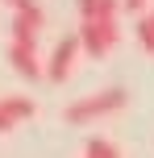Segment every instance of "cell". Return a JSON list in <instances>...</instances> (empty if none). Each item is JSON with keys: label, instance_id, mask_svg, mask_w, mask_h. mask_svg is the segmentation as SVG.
Masks as SVG:
<instances>
[{"label": "cell", "instance_id": "8", "mask_svg": "<svg viewBox=\"0 0 154 158\" xmlns=\"http://www.w3.org/2000/svg\"><path fill=\"white\" fill-rule=\"evenodd\" d=\"M13 13H21V17H29V21H38V25H46V13H42V4L38 0H4Z\"/></svg>", "mask_w": 154, "mask_h": 158}, {"label": "cell", "instance_id": "5", "mask_svg": "<svg viewBox=\"0 0 154 158\" xmlns=\"http://www.w3.org/2000/svg\"><path fill=\"white\" fill-rule=\"evenodd\" d=\"M0 104H4V112L21 125V121H29L33 112H38V104L29 100V96H0Z\"/></svg>", "mask_w": 154, "mask_h": 158}, {"label": "cell", "instance_id": "1", "mask_svg": "<svg viewBox=\"0 0 154 158\" xmlns=\"http://www.w3.org/2000/svg\"><path fill=\"white\" fill-rule=\"evenodd\" d=\"M121 0H100V8L92 17L79 21V38H83V50L88 58H104L108 50L121 42V25H117V13H121Z\"/></svg>", "mask_w": 154, "mask_h": 158}, {"label": "cell", "instance_id": "3", "mask_svg": "<svg viewBox=\"0 0 154 158\" xmlns=\"http://www.w3.org/2000/svg\"><path fill=\"white\" fill-rule=\"evenodd\" d=\"M83 54H88V50H83L79 29L67 33V38H58L54 54H50V63H46V79H50V83H67V79H71V71L79 67V58H83Z\"/></svg>", "mask_w": 154, "mask_h": 158}, {"label": "cell", "instance_id": "9", "mask_svg": "<svg viewBox=\"0 0 154 158\" xmlns=\"http://www.w3.org/2000/svg\"><path fill=\"white\" fill-rule=\"evenodd\" d=\"M75 4H79V21H83V17H92L100 8V0H75Z\"/></svg>", "mask_w": 154, "mask_h": 158}, {"label": "cell", "instance_id": "6", "mask_svg": "<svg viewBox=\"0 0 154 158\" xmlns=\"http://www.w3.org/2000/svg\"><path fill=\"white\" fill-rule=\"evenodd\" d=\"M83 158H121V150H117V142H108V137H92V142L83 146Z\"/></svg>", "mask_w": 154, "mask_h": 158}, {"label": "cell", "instance_id": "11", "mask_svg": "<svg viewBox=\"0 0 154 158\" xmlns=\"http://www.w3.org/2000/svg\"><path fill=\"white\" fill-rule=\"evenodd\" d=\"M121 4L129 8V13H146V4H150V0H121Z\"/></svg>", "mask_w": 154, "mask_h": 158}, {"label": "cell", "instance_id": "4", "mask_svg": "<svg viewBox=\"0 0 154 158\" xmlns=\"http://www.w3.org/2000/svg\"><path fill=\"white\" fill-rule=\"evenodd\" d=\"M8 63L21 79H46V63L38 58V42H21L8 38Z\"/></svg>", "mask_w": 154, "mask_h": 158}, {"label": "cell", "instance_id": "2", "mask_svg": "<svg viewBox=\"0 0 154 158\" xmlns=\"http://www.w3.org/2000/svg\"><path fill=\"white\" fill-rule=\"evenodd\" d=\"M125 104H129V92H125V87H104V92H92V96H83V100L67 104L63 121L67 125H92V121H100V117L121 112Z\"/></svg>", "mask_w": 154, "mask_h": 158}, {"label": "cell", "instance_id": "10", "mask_svg": "<svg viewBox=\"0 0 154 158\" xmlns=\"http://www.w3.org/2000/svg\"><path fill=\"white\" fill-rule=\"evenodd\" d=\"M8 129H17V121L4 112V104H0V133H8Z\"/></svg>", "mask_w": 154, "mask_h": 158}, {"label": "cell", "instance_id": "7", "mask_svg": "<svg viewBox=\"0 0 154 158\" xmlns=\"http://www.w3.org/2000/svg\"><path fill=\"white\" fill-rule=\"evenodd\" d=\"M138 42L146 54H154V13H138Z\"/></svg>", "mask_w": 154, "mask_h": 158}]
</instances>
